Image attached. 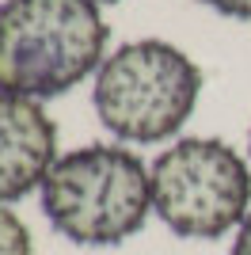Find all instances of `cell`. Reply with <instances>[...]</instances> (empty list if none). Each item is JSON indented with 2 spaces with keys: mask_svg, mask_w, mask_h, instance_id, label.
Returning a JSON list of instances; mask_svg holds the SVG:
<instances>
[{
  "mask_svg": "<svg viewBox=\"0 0 251 255\" xmlns=\"http://www.w3.org/2000/svg\"><path fill=\"white\" fill-rule=\"evenodd\" d=\"M107 23L92 0H4L0 4V92L53 99L99 73Z\"/></svg>",
  "mask_w": 251,
  "mask_h": 255,
  "instance_id": "1",
  "label": "cell"
},
{
  "mask_svg": "<svg viewBox=\"0 0 251 255\" xmlns=\"http://www.w3.org/2000/svg\"><path fill=\"white\" fill-rule=\"evenodd\" d=\"M42 213L69 244L115 248L145 229L152 171L126 145H80L42 179Z\"/></svg>",
  "mask_w": 251,
  "mask_h": 255,
  "instance_id": "2",
  "label": "cell"
},
{
  "mask_svg": "<svg viewBox=\"0 0 251 255\" xmlns=\"http://www.w3.org/2000/svg\"><path fill=\"white\" fill-rule=\"evenodd\" d=\"M202 96V69L164 38H137L107 53L95 73V115L118 141L156 145L183 129Z\"/></svg>",
  "mask_w": 251,
  "mask_h": 255,
  "instance_id": "3",
  "label": "cell"
},
{
  "mask_svg": "<svg viewBox=\"0 0 251 255\" xmlns=\"http://www.w3.org/2000/svg\"><path fill=\"white\" fill-rule=\"evenodd\" d=\"M148 171L152 213L175 236L217 240L251 213V168L221 137H179Z\"/></svg>",
  "mask_w": 251,
  "mask_h": 255,
  "instance_id": "4",
  "label": "cell"
},
{
  "mask_svg": "<svg viewBox=\"0 0 251 255\" xmlns=\"http://www.w3.org/2000/svg\"><path fill=\"white\" fill-rule=\"evenodd\" d=\"M57 164V126L38 99L0 92V206L42 191Z\"/></svg>",
  "mask_w": 251,
  "mask_h": 255,
  "instance_id": "5",
  "label": "cell"
},
{
  "mask_svg": "<svg viewBox=\"0 0 251 255\" xmlns=\"http://www.w3.org/2000/svg\"><path fill=\"white\" fill-rule=\"evenodd\" d=\"M0 255H34L31 229L23 225V217L8 206H0Z\"/></svg>",
  "mask_w": 251,
  "mask_h": 255,
  "instance_id": "6",
  "label": "cell"
},
{
  "mask_svg": "<svg viewBox=\"0 0 251 255\" xmlns=\"http://www.w3.org/2000/svg\"><path fill=\"white\" fill-rule=\"evenodd\" d=\"M202 4L229 19H251V0H202Z\"/></svg>",
  "mask_w": 251,
  "mask_h": 255,
  "instance_id": "7",
  "label": "cell"
},
{
  "mask_svg": "<svg viewBox=\"0 0 251 255\" xmlns=\"http://www.w3.org/2000/svg\"><path fill=\"white\" fill-rule=\"evenodd\" d=\"M232 255H251V213L244 217L240 229H236V240H232Z\"/></svg>",
  "mask_w": 251,
  "mask_h": 255,
  "instance_id": "8",
  "label": "cell"
},
{
  "mask_svg": "<svg viewBox=\"0 0 251 255\" xmlns=\"http://www.w3.org/2000/svg\"><path fill=\"white\" fill-rule=\"evenodd\" d=\"M92 4H118V0H92Z\"/></svg>",
  "mask_w": 251,
  "mask_h": 255,
  "instance_id": "9",
  "label": "cell"
},
{
  "mask_svg": "<svg viewBox=\"0 0 251 255\" xmlns=\"http://www.w3.org/2000/svg\"><path fill=\"white\" fill-rule=\"evenodd\" d=\"M248 152H251V137H248Z\"/></svg>",
  "mask_w": 251,
  "mask_h": 255,
  "instance_id": "10",
  "label": "cell"
}]
</instances>
